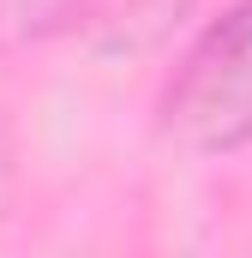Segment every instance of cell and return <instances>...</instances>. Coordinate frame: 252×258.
Returning a JSON list of instances; mask_svg holds the SVG:
<instances>
[{
    "label": "cell",
    "mask_w": 252,
    "mask_h": 258,
    "mask_svg": "<svg viewBox=\"0 0 252 258\" xmlns=\"http://www.w3.org/2000/svg\"><path fill=\"white\" fill-rule=\"evenodd\" d=\"M156 132L192 156H234L252 144V0L210 18L156 96Z\"/></svg>",
    "instance_id": "6da1fadb"
},
{
    "label": "cell",
    "mask_w": 252,
    "mask_h": 258,
    "mask_svg": "<svg viewBox=\"0 0 252 258\" xmlns=\"http://www.w3.org/2000/svg\"><path fill=\"white\" fill-rule=\"evenodd\" d=\"M186 0H0V42H48L72 30H156Z\"/></svg>",
    "instance_id": "7a4b0ae2"
},
{
    "label": "cell",
    "mask_w": 252,
    "mask_h": 258,
    "mask_svg": "<svg viewBox=\"0 0 252 258\" xmlns=\"http://www.w3.org/2000/svg\"><path fill=\"white\" fill-rule=\"evenodd\" d=\"M12 186H18V156H12V144H6V132H0V222H6V210H12Z\"/></svg>",
    "instance_id": "3957f363"
}]
</instances>
